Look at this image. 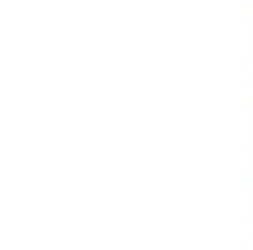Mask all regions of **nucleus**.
I'll list each match as a JSON object with an SVG mask.
<instances>
[]
</instances>
